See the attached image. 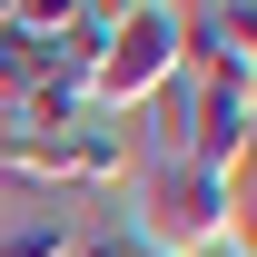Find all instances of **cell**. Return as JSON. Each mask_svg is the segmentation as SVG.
<instances>
[{
    "mask_svg": "<svg viewBox=\"0 0 257 257\" xmlns=\"http://www.w3.org/2000/svg\"><path fill=\"white\" fill-rule=\"evenodd\" d=\"M237 227V188L188 159H139L128 168V247L139 257H208Z\"/></svg>",
    "mask_w": 257,
    "mask_h": 257,
    "instance_id": "cell-1",
    "label": "cell"
},
{
    "mask_svg": "<svg viewBox=\"0 0 257 257\" xmlns=\"http://www.w3.org/2000/svg\"><path fill=\"white\" fill-rule=\"evenodd\" d=\"M178 79V10L168 0H139L119 30H99V69H89V109L128 119V109H149V99Z\"/></svg>",
    "mask_w": 257,
    "mask_h": 257,
    "instance_id": "cell-2",
    "label": "cell"
},
{
    "mask_svg": "<svg viewBox=\"0 0 257 257\" xmlns=\"http://www.w3.org/2000/svg\"><path fill=\"white\" fill-rule=\"evenodd\" d=\"M69 247H79V227H69L60 208H30V218L0 227V257H69Z\"/></svg>",
    "mask_w": 257,
    "mask_h": 257,
    "instance_id": "cell-3",
    "label": "cell"
},
{
    "mask_svg": "<svg viewBox=\"0 0 257 257\" xmlns=\"http://www.w3.org/2000/svg\"><path fill=\"white\" fill-rule=\"evenodd\" d=\"M10 30H20V40H60V30H79V0H20Z\"/></svg>",
    "mask_w": 257,
    "mask_h": 257,
    "instance_id": "cell-4",
    "label": "cell"
},
{
    "mask_svg": "<svg viewBox=\"0 0 257 257\" xmlns=\"http://www.w3.org/2000/svg\"><path fill=\"white\" fill-rule=\"evenodd\" d=\"M30 69H40V40H20V30H0V109L30 89Z\"/></svg>",
    "mask_w": 257,
    "mask_h": 257,
    "instance_id": "cell-5",
    "label": "cell"
},
{
    "mask_svg": "<svg viewBox=\"0 0 257 257\" xmlns=\"http://www.w3.org/2000/svg\"><path fill=\"white\" fill-rule=\"evenodd\" d=\"M128 10H139V0H79V20H89V30H119Z\"/></svg>",
    "mask_w": 257,
    "mask_h": 257,
    "instance_id": "cell-6",
    "label": "cell"
},
{
    "mask_svg": "<svg viewBox=\"0 0 257 257\" xmlns=\"http://www.w3.org/2000/svg\"><path fill=\"white\" fill-rule=\"evenodd\" d=\"M69 257H139V247H128V227H109V237H79Z\"/></svg>",
    "mask_w": 257,
    "mask_h": 257,
    "instance_id": "cell-7",
    "label": "cell"
},
{
    "mask_svg": "<svg viewBox=\"0 0 257 257\" xmlns=\"http://www.w3.org/2000/svg\"><path fill=\"white\" fill-rule=\"evenodd\" d=\"M10 10H20V0H0V30H10Z\"/></svg>",
    "mask_w": 257,
    "mask_h": 257,
    "instance_id": "cell-8",
    "label": "cell"
}]
</instances>
